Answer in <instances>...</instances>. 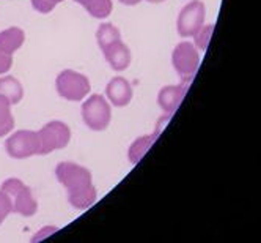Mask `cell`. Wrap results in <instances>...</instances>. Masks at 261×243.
Masks as SVG:
<instances>
[{
    "mask_svg": "<svg viewBox=\"0 0 261 243\" xmlns=\"http://www.w3.org/2000/svg\"><path fill=\"white\" fill-rule=\"evenodd\" d=\"M55 177L66 188L68 202L72 207L84 210L88 209L96 201L98 191L96 186L93 185L91 172L87 167L77 163L63 161L55 167Z\"/></svg>",
    "mask_w": 261,
    "mask_h": 243,
    "instance_id": "obj_1",
    "label": "cell"
},
{
    "mask_svg": "<svg viewBox=\"0 0 261 243\" xmlns=\"http://www.w3.org/2000/svg\"><path fill=\"white\" fill-rule=\"evenodd\" d=\"M0 190L10 197L13 213H19L29 218V216H33L36 210H38V202H36L33 196L32 188L27 186L22 180L16 177L7 179L2 183V186H0Z\"/></svg>",
    "mask_w": 261,
    "mask_h": 243,
    "instance_id": "obj_2",
    "label": "cell"
},
{
    "mask_svg": "<svg viewBox=\"0 0 261 243\" xmlns=\"http://www.w3.org/2000/svg\"><path fill=\"white\" fill-rule=\"evenodd\" d=\"M57 93L68 101H82L91 90L90 79L74 70H63L55 79Z\"/></svg>",
    "mask_w": 261,
    "mask_h": 243,
    "instance_id": "obj_3",
    "label": "cell"
},
{
    "mask_svg": "<svg viewBox=\"0 0 261 243\" xmlns=\"http://www.w3.org/2000/svg\"><path fill=\"white\" fill-rule=\"evenodd\" d=\"M82 120L93 131H104L109 128L112 120V107L109 101L102 95H91L84 101L82 109Z\"/></svg>",
    "mask_w": 261,
    "mask_h": 243,
    "instance_id": "obj_4",
    "label": "cell"
},
{
    "mask_svg": "<svg viewBox=\"0 0 261 243\" xmlns=\"http://www.w3.org/2000/svg\"><path fill=\"white\" fill-rule=\"evenodd\" d=\"M38 133L40 152L38 155H49L55 150H62L71 141V129L65 122L52 120L46 123Z\"/></svg>",
    "mask_w": 261,
    "mask_h": 243,
    "instance_id": "obj_5",
    "label": "cell"
},
{
    "mask_svg": "<svg viewBox=\"0 0 261 243\" xmlns=\"http://www.w3.org/2000/svg\"><path fill=\"white\" fill-rule=\"evenodd\" d=\"M172 63L176 70L181 82L189 84L200 67V54L194 43L191 41H181L176 45L172 54Z\"/></svg>",
    "mask_w": 261,
    "mask_h": 243,
    "instance_id": "obj_6",
    "label": "cell"
},
{
    "mask_svg": "<svg viewBox=\"0 0 261 243\" xmlns=\"http://www.w3.org/2000/svg\"><path fill=\"white\" fill-rule=\"evenodd\" d=\"M5 150L14 160H24L40 152V141L38 133L30 131V129H19L13 133L5 141Z\"/></svg>",
    "mask_w": 261,
    "mask_h": 243,
    "instance_id": "obj_7",
    "label": "cell"
},
{
    "mask_svg": "<svg viewBox=\"0 0 261 243\" xmlns=\"http://www.w3.org/2000/svg\"><path fill=\"white\" fill-rule=\"evenodd\" d=\"M204 16H206V8L201 0H192L191 4L186 5L178 16L176 29L178 35L182 38H191L197 33V30L204 24Z\"/></svg>",
    "mask_w": 261,
    "mask_h": 243,
    "instance_id": "obj_8",
    "label": "cell"
},
{
    "mask_svg": "<svg viewBox=\"0 0 261 243\" xmlns=\"http://www.w3.org/2000/svg\"><path fill=\"white\" fill-rule=\"evenodd\" d=\"M106 97L114 106L124 107L133 100V87H130L127 79L117 76L110 79V82L106 85Z\"/></svg>",
    "mask_w": 261,
    "mask_h": 243,
    "instance_id": "obj_9",
    "label": "cell"
},
{
    "mask_svg": "<svg viewBox=\"0 0 261 243\" xmlns=\"http://www.w3.org/2000/svg\"><path fill=\"white\" fill-rule=\"evenodd\" d=\"M186 90H188V84L181 82L178 85H167L162 87L161 92L158 93V104L159 107L167 112V114H173L176 111V107L181 104Z\"/></svg>",
    "mask_w": 261,
    "mask_h": 243,
    "instance_id": "obj_10",
    "label": "cell"
},
{
    "mask_svg": "<svg viewBox=\"0 0 261 243\" xmlns=\"http://www.w3.org/2000/svg\"><path fill=\"white\" fill-rule=\"evenodd\" d=\"M104 57L107 63L115 71H123L130 65V49L123 43V40L110 45L104 51Z\"/></svg>",
    "mask_w": 261,
    "mask_h": 243,
    "instance_id": "obj_11",
    "label": "cell"
},
{
    "mask_svg": "<svg viewBox=\"0 0 261 243\" xmlns=\"http://www.w3.org/2000/svg\"><path fill=\"white\" fill-rule=\"evenodd\" d=\"M25 41V32L19 27H10L0 32V52L13 55Z\"/></svg>",
    "mask_w": 261,
    "mask_h": 243,
    "instance_id": "obj_12",
    "label": "cell"
},
{
    "mask_svg": "<svg viewBox=\"0 0 261 243\" xmlns=\"http://www.w3.org/2000/svg\"><path fill=\"white\" fill-rule=\"evenodd\" d=\"M159 135H161V129H156L153 135H146V136H142V138L136 139L129 147V152H127L129 161L133 164H137L143 158V155L151 148V145L154 144V141L158 139Z\"/></svg>",
    "mask_w": 261,
    "mask_h": 243,
    "instance_id": "obj_13",
    "label": "cell"
},
{
    "mask_svg": "<svg viewBox=\"0 0 261 243\" xmlns=\"http://www.w3.org/2000/svg\"><path fill=\"white\" fill-rule=\"evenodd\" d=\"M0 95L8 98L11 104H17L24 98V87L13 76H2L0 78Z\"/></svg>",
    "mask_w": 261,
    "mask_h": 243,
    "instance_id": "obj_14",
    "label": "cell"
},
{
    "mask_svg": "<svg viewBox=\"0 0 261 243\" xmlns=\"http://www.w3.org/2000/svg\"><path fill=\"white\" fill-rule=\"evenodd\" d=\"M96 40H98V45L99 48L104 51L106 48H109L110 45H114L117 41L121 40V33L120 30L110 23H104L99 26L98 32H96Z\"/></svg>",
    "mask_w": 261,
    "mask_h": 243,
    "instance_id": "obj_15",
    "label": "cell"
},
{
    "mask_svg": "<svg viewBox=\"0 0 261 243\" xmlns=\"http://www.w3.org/2000/svg\"><path fill=\"white\" fill-rule=\"evenodd\" d=\"M14 128V117L11 112V103L8 98L0 95V138L7 136Z\"/></svg>",
    "mask_w": 261,
    "mask_h": 243,
    "instance_id": "obj_16",
    "label": "cell"
},
{
    "mask_svg": "<svg viewBox=\"0 0 261 243\" xmlns=\"http://www.w3.org/2000/svg\"><path fill=\"white\" fill-rule=\"evenodd\" d=\"M84 8L96 19H106L114 11V4H112V0H88Z\"/></svg>",
    "mask_w": 261,
    "mask_h": 243,
    "instance_id": "obj_17",
    "label": "cell"
},
{
    "mask_svg": "<svg viewBox=\"0 0 261 243\" xmlns=\"http://www.w3.org/2000/svg\"><path fill=\"white\" fill-rule=\"evenodd\" d=\"M214 24H203L194 35V45L198 51H206L214 32Z\"/></svg>",
    "mask_w": 261,
    "mask_h": 243,
    "instance_id": "obj_18",
    "label": "cell"
},
{
    "mask_svg": "<svg viewBox=\"0 0 261 243\" xmlns=\"http://www.w3.org/2000/svg\"><path fill=\"white\" fill-rule=\"evenodd\" d=\"M32 2V7L38 11V13H41V14H47V13H50L55 7H57L59 4H62V2H65V0H30Z\"/></svg>",
    "mask_w": 261,
    "mask_h": 243,
    "instance_id": "obj_19",
    "label": "cell"
},
{
    "mask_svg": "<svg viewBox=\"0 0 261 243\" xmlns=\"http://www.w3.org/2000/svg\"><path fill=\"white\" fill-rule=\"evenodd\" d=\"M10 213H13L11 201H10V197L2 190H0V224H2L8 218Z\"/></svg>",
    "mask_w": 261,
    "mask_h": 243,
    "instance_id": "obj_20",
    "label": "cell"
},
{
    "mask_svg": "<svg viewBox=\"0 0 261 243\" xmlns=\"http://www.w3.org/2000/svg\"><path fill=\"white\" fill-rule=\"evenodd\" d=\"M11 67H13V55L0 52V74L8 73Z\"/></svg>",
    "mask_w": 261,
    "mask_h": 243,
    "instance_id": "obj_21",
    "label": "cell"
},
{
    "mask_svg": "<svg viewBox=\"0 0 261 243\" xmlns=\"http://www.w3.org/2000/svg\"><path fill=\"white\" fill-rule=\"evenodd\" d=\"M55 231H57V228H46V229H43V231H40V232H38L40 235H35L32 240H35V241H36V240L43 238L44 235H46V237H47V235H50V234H52V232H55Z\"/></svg>",
    "mask_w": 261,
    "mask_h": 243,
    "instance_id": "obj_22",
    "label": "cell"
},
{
    "mask_svg": "<svg viewBox=\"0 0 261 243\" xmlns=\"http://www.w3.org/2000/svg\"><path fill=\"white\" fill-rule=\"evenodd\" d=\"M121 4H124V5H127V7H134V5H139L142 0H120Z\"/></svg>",
    "mask_w": 261,
    "mask_h": 243,
    "instance_id": "obj_23",
    "label": "cell"
},
{
    "mask_svg": "<svg viewBox=\"0 0 261 243\" xmlns=\"http://www.w3.org/2000/svg\"><path fill=\"white\" fill-rule=\"evenodd\" d=\"M74 2H76V4H79V5H82V7H84V5H85V4L88 2V0H74Z\"/></svg>",
    "mask_w": 261,
    "mask_h": 243,
    "instance_id": "obj_24",
    "label": "cell"
},
{
    "mask_svg": "<svg viewBox=\"0 0 261 243\" xmlns=\"http://www.w3.org/2000/svg\"><path fill=\"white\" fill-rule=\"evenodd\" d=\"M146 2H150V4H162V2H165V0H146Z\"/></svg>",
    "mask_w": 261,
    "mask_h": 243,
    "instance_id": "obj_25",
    "label": "cell"
}]
</instances>
